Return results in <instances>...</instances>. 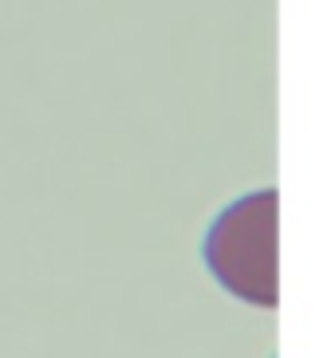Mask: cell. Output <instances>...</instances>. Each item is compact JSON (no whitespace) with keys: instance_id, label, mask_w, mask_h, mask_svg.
<instances>
[{"instance_id":"1","label":"cell","mask_w":335,"mask_h":358,"mask_svg":"<svg viewBox=\"0 0 335 358\" xmlns=\"http://www.w3.org/2000/svg\"><path fill=\"white\" fill-rule=\"evenodd\" d=\"M276 189H261L233 201L205 236V264L229 295L252 307L280 303L276 268Z\"/></svg>"}]
</instances>
